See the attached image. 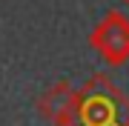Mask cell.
<instances>
[{
	"instance_id": "cell-1",
	"label": "cell",
	"mask_w": 129,
	"mask_h": 126,
	"mask_svg": "<svg viewBox=\"0 0 129 126\" xmlns=\"http://www.w3.org/2000/svg\"><path fill=\"white\" fill-rule=\"evenodd\" d=\"M78 126H129V95L103 72L78 89Z\"/></svg>"
},
{
	"instance_id": "cell-2",
	"label": "cell",
	"mask_w": 129,
	"mask_h": 126,
	"mask_svg": "<svg viewBox=\"0 0 129 126\" xmlns=\"http://www.w3.org/2000/svg\"><path fill=\"white\" fill-rule=\"evenodd\" d=\"M89 46L106 66H123L129 60V17L120 9H109L92 29Z\"/></svg>"
},
{
	"instance_id": "cell-3",
	"label": "cell",
	"mask_w": 129,
	"mask_h": 126,
	"mask_svg": "<svg viewBox=\"0 0 129 126\" xmlns=\"http://www.w3.org/2000/svg\"><path fill=\"white\" fill-rule=\"evenodd\" d=\"M37 112L52 126H78V89L69 80H57L37 98Z\"/></svg>"
},
{
	"instance_id": "cell-4",
	"label": "cell",
	"mask_w": 129,
	"mask_h": 126,
	"mask_svg": "<svg viewBox=\"0 0 129 126\" xmlns=\"http://www.w3.org/2000/svg\"><path fill=\"white\" fill-rule=\"evenodd\" d=\"M123 3H126V9H129V0H123Z\"/></svg>"
}]
</instances>
